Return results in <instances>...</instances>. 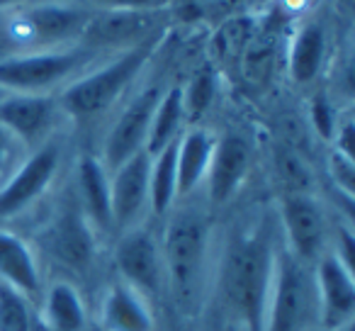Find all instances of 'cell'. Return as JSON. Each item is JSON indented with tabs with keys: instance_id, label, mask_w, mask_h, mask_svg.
Masks as SVG:
<instances>
[{
	"instance_id": "6da1fadb",
	"label": "cell",
	"mask_w": 355,
	"mask_h": 331,
	"mask_svg": "<svg viewBox=\"0 0 355 331\" xmlns=\"http://www.w3.org/2000/svg\"><path fill=\"white\" fill-rule=\"evenodd\" d=\"M280 239L268 217L236 229L217 263V295L234 331H263Z\"/></svg>"
},
{
	"instance_id": "7a4b0ae2",
	"label": "cell",
	"mask_w": 355,
	"mask_h": 331,
	"mask_svg": "<svg viewBox=\"0 0 355 331\" xmlns=\"http://www.w3.org/2000/svg\"><path fill=\"white\" fill-rule=\"evenodd\" d=\"M161 256L166 290L180 309L193 314L202 305L212 268V229L207 214L198 207L175 210L163 229Z\"/></svg>"
},
{
	"instance_id": "3957f363",
	"label": "cell",
	"mask_w": 355,
	"mask_h": 331,
	"mask_svg": "<svg viewBox=\"0 0 355 331\" xmlns=\"http://www.w3.org/2000/svg\"><path fill=\"white\" fill-rule=\"evenodd\" d=\"M161 40L163 32H158L132 49L117 51L107 64L88 69L61 90L59 110H64L69 117L78 119V122H90V119H98L100 114L110 112L134 85L144 66L151 61Z\"/></svg>"
},
{
	"instance_id": "277c9868",
	"label": "cell",
	"mask_w": 355,
	"mask_h": 331,
	"mask_svg": "<svg viewBox=\"0 0 355 331\" xmlns=\"http://www.w3.org/2000/svg\"><path fill=\"white\" fill-rule=\"evenodd\" d=\"M98 51L83 44L61 49H32L0 59V88L8 93H42L51 95L59 85L73 83L78 76L93 69Z\"/></svg>"
},
{
	"instance_id": "5b68a950",
	"label": "cell",
	"mask_w": 355,
	"mask_h": 331,
	"mask_svg": "<svg viewBox=\"0 0 355 331\" xmlns=\"http://www.w3.org/2000/svg\"><path fill=\"white\" fill-rule=\"evenodd\" d=\"M319 326L314 266L295 258L280 241L263 331H311Z\"/></svg>"
},
{
	"instance_id": "8992f818",
	"label": "cell",
	"mask_w": 355,
	"mask_h": 331,
	"mask_svg": "<svg viewBox=\"0 0 355 331\" xmlns=\"http://www.w3.org/2000/svg\"><path fill=\"white\" fill-rule=\"evenodd\" d=\"M40 248L61 273L64 280L93 275L98 266V237L78 200H69L40 234ZM76 285V282H73Z\"/></svg>"
},
{
	"instance_id": "52a82bcc",
	"label": "cell",
	"mask_w": 355,
	"mask_h": 331,
	"mask_svg": "<svg viewBox=\"0 0 355 331\" xmlns=\"http://www.w3.org/2000/svg\"><path fill=\"white\" fill-rule=\"evenodd\" d=\"M61 161H64L61 139L49 137L44 144L32 148L15 173L8 178V183L0 188V222L15 219L35 207L54 185L61 171Z\"/></svg>"
},
{
	"instance_id": "ba28073f",
	"label": "cell",
	"mask_w": 355,
	"mask_h": 331,
	"mask_svg": "<svg viewBox=\"0 0 355 331\" xmlns=\"http://www.w3.org/2000/svg\"><path fill=\"white\" fill-rule=\"evenodd\" d=\"M112 261L117 268V278L141 292L148 302H156L166 290V273H163L161 239L151 227L137 224L127 232L117 234Z\"/></svg>"
},
{
	"instance_id": "9c48e42d",
	"label": "cell",
	"mask_w": 355,
	"mask_h": 331,
	"mask_svg": "<svg viewBox=\"0 0 355 331\" xmlns=\"http://www.w3.org/2000/svg\"><path fill=\"white\" fill-rule=\"evenodd\" d=\"M282 246L302 263L316 266L329 251V224L314 195H285L280 205Z\"/></svg>"
},
{
	"instance_id": "30bf717a",
	"label": "cell",
	"mask_w": 355,
	"mask_h": 331,
	"mask_svg": "<svg viewBox=\"0 0 355 331\" xmlns=\"http://www.w3.org/2000/svg\"><path fill=\"white\" fill-rule=\"evenodd\" d=\"M163 32L158 10H129V8H107L93 12L85 25L80 42L85 49L98 54L103 51H124L146 42L148 37Z\"/></svg>"
},
{
	"instance_id": "8fae6325",
	"label": "cell",
	"mask_w": 355,
	"mask_h": 331,
	"mask_svg": "<svg viewBox=\"0 0 355 331\" xmlns=\"http://www.w3.org/2000/svg\"><path fill=\"white\" fill-rule=\"evenodd\" d=\"M161 95H163L161 85H146L117 114V119H114V124L107 132V139H105L103 156H100L107 173L117 171L134 153L144 151L148 127H151L153 112H156V105L161 100Z\"/></svg>"
},
{
	"instance_id": "7c38bea8",
	"label": "cell",
	"mask_w": 355,
	"mask_h": 331,
	"mask_svg": "<svg viewBox=\"0 0 355 331\" xmlns=\"http://www.w3.org/2000/svg\"><path fill=\"white\" fill-rule=\"evenodd\" d=\"M90 15L93 12L73 6L44 3V6L27 8L15 20L12 32L35 49H61L64 44L71 46L76 40L80 42Z\"/></svg>"
},
{
	"instance_id": "4fadbf2b",
	"label": "cell",
	"mask_w": 355,
	"mask_h": 331,
	"mask_svg": "<svg viewBox=\"0 0 355 331\" xmlns=\"http://www.w3.org/2000/svg\"><path fill=\"white\" fill-rule=\"evenodd\" d=\"M316 295H319V326L324 331H338L353 324L355 314V280L334 251H326L314 266Z\"/></svg>"
},
{
	"instance_id": "5bb4252c",
	"label": "cell",
	"mask_w": 355,
	"mask_h": 331,
	"mask_svg": "<svg viewBox=\"0 0 355 331\" xmlns=\"http://www.w3.org/2000/svg\"><path fill=\"white\" fill-rule=\"evenodd\" d=\"M148 169H151V156L146 151H139L110 173L114 234L144 224V214L148 212Z\"/></svg>"
},
{
	"instance_id": "9a60e30c",
	"label": "cell",
	"mask_w": 355,
	"mask_h": 331,
	"mask_svg": "<svg viewBox=\"0 0 355 331\" xmlns=\"http://www.w3.org/2000/svg\"><path fill=\"white\" fill-rule=\"evenodd\" d=\"M59 100L42 93H8L0 100V124L27 146L37 148L51 137Z\"/></svg>"
},
{
	"instance_id": "2e32d148",
	"label": "cell",
	"mask_w": 355,
	"mask_h": 331,
	"mask_svg": "<svg viewBox=\"0 0 355 331\" xmlns=\"http://www.w3.org/2000/svg\"><path fill=\"white\" fill-rule=\"evenodd\" d=\"M0 282L37 305L44 292V271L37 248L20 234L0 227Z\"/></svg>"
},
{
	"instance_id": "e0dca14e",
	"label": "cell",
	"mask_w": 355,
	"mask_h": 331,
	"mask_svg": "<svg viewBox=\"0 0 355 331\" xmlns=\"http://www.w3.org/2000/svg\"><path fill=\"white\" fill-rule=\"evenodd\" d=\"M251 171V144L236 132H227L214 142L212 163L207 171V195L212 205H227Z\"/></svg>"
},
{
	"instance_id": "ac0fdd59",
	"label": "cell",
	"mask_w": 355,
	"mask_h": 331,
	"mask_svg": "<svg viewBox=\"0 0 355 331\" xmlns=\"http://www.w3.org/2000/svg\"><path fill=\"white\" fill-rule=\"evenodd\" d=\"M100 326L103 331H156L153 305L117 278L100 300Z\"/></svg>"
},
{
	"instance_id": "d6986e66",
	"label": "cell",
	"mask_w": 355,
	"mask_h": 331,
	"mask_svg": "<svg viewBox=\"0 0 355 331\" xmlns=\"http://www.w3.org/2000/svg\"><path fill=\"white\" fill-rule=\"evenodd\" d=\"M76 185H78V200L80 210L93 224V229L100 237L114 234L112 224V198H110V173L103 166L98 156H83L78 161V176H76Z\"/></svg>"
},
{
	"instance_id": "ffe728a7",
	"label": "cell",
	"mask_w": 355,
	"mask_h": 331,
	"mask_svg": "<svg viewBox=\"0 0 355 331\" xmlns=\"http://www.w3.org/2000/svg\"><path fill=\"white\" fill-rule=\"evenodd\" d=\"M40 319L46 331H85L88 326V307L83 292L71 280L56 278L46 282L42 292Z\"/></svg>"
},
{
	"instance_id": "44dd1931",
	"label": "cell",
	"mask_w": 355,
	"mask_h": 331,
	"mask_svg": "<svg viewBox=\"0 0 355 331\" xmlns=\"http://www.w3.org/2000/svg\"><path fill=\"white\" fill-rule=\"evenodd\" d=\"M217 139L202 127H190L178 139V200H188L207 180Z\"/></svg>"
},
{
	"instance_id": "7402d4cb",
	"label": "cell",
	"mask_w": 355,
	"mask_h": 331,
	"mask_svg": "<svg viewBox=\"0 0 355 331\" xmlns=\"http://www.w3.org/2000/svg\"><path fill=\"white\" fill-rule=\"evenodd\" d=\"M178 139L168 144L166 148H161L156 156H151V169H148V212L153 217H166L178 200Z\"/></svg>"
},
{
	"instance_id": "603a6c76",
	"label": "cell",
	"mask_w": 355,
	"mask_h": 331,
	"mask_svg": "<svg viewBox=\"0 0 355 331\" xmlns=\"http://www.w3.org/2000/svg\"><path fill=\"white\" fill-rule=\"evenodd\" d=\"M326 56V35L324 27L309 22L297 32L295 42L290 46V56H287V66H290V76L295 83L306 85L321 74Z\"/></svg>"
},
{
	"instance_id": "cb8c5ba5",
	"label": "cell",
	"mask_w": 355,
	"mask_h": 331,
	"mask_svg": "<svg viewBox=\"0 0 355 331\" xmlns=\"http://www.w3.org/2000/svg\"><path fill=\"white\" fill-rule=\"evenodd\" d=\"M183 124H185L183 90H180V85H173V88L163 90L161 100H158L144 151L148 156H156L161 148H166L168 144L175 142L183 134Z\"/></svg>"
},
{
	"instance_id": "d4e9b609",
	"label": "cell",
	"mask_w": 355,
	"mask_h": 331,
	"mask_svg": "<svg viewBox=\"0 0 355 331\" xmlns=\"http://www.w3.org/2000/svg\"><path fill=\"white\" fill-rule=\"evenodd\" d=\"M277 61V37L270 32L253 35L239 59V71L251 85H266L272 78Z\"/></svg>"
},
{
	"instance_id": "484cf974",
	"label": "cell",
	"mask_w": 355,
	"mask_h": 331,
	"mask_svg": "<svg viewBox=\"0 0 355 331\" xmlns=\"http://www.w3.org/2000/svg\"><path fill=\"white\" fill-rule=\"evenodd\" d=\"M253 35H256V30H253V22L248 17H234V20L224 22L212 40V51L219 64L239 66V59H241L243 49Z\"/></svg>"
},
{
	"instance_id": "4316f807",
	"label": "cell",
	"mask_w": 355,
	"mask_h": 331,
	"mask_svg": "<svg viewBox=\"0 0 355 331\" xmlns=\"http://www.w3.org/2000/svg\"><path fill=\"white\" fill-rule=\"evenodd\" d=\"M183 90V110H185V122H198L214 103L217 95V74L209 66L198 69L190 78V83Z\"/></svg>"
},
{
	"instance_id": "83f0119b",
	"label": "cell",
	"mask_w": 355,
	"mask_h": 331,
	"mask_svg": "<svg viewBox=\"0 0 355 331\" xmlns=\"http://www.w3.org/2000/svg\"><path fill=\"white\" fill-rule=\"evenodd\" d=\"M275 173L280 178L285 195H309L311 193V171L304 158L290 146L275 148Z\"/></svg>"
},
{
	"instance_id": "f1b7e54d",
	"label": "cell",
	"mask_w": 355,
	"mask_h": 331,
	"mask_svg": "<svg viewBox=\"0 0 355 331\" xmlns=\"http://www.w3.org/2000/svg\"><path fill=\"white\" fill-rule=\"evenodd\" d=\"M35 305L0 282V331H32Z\"/></svg>"
},
{
	"instance_id": "f546056e",
	"label": "cell",
	"mask_w": 355,
	"mask_h": 331,
	"mask_svg": "<svg viewBox=\"0 0 355 331\" xmlns=\"http://www.w3.org/2000/svg\"><path fill=\"white\" fill-rule=\"evenodd\" d=\"M27 146L17 137H12L3 124H0V188L8 183L12 173L17 171L22 161L27 156Z\"/></svg>"
},
{
	"instance_id": "4dcf8cb0",
	"label": "cell",
	"mask_w": 355,
	"mask_h": 331,
	"mask_svg": "<svg viewBox=\"0 0 355 331\" xmlns=\"http://www.w3.org/2000/svg\"><path fill=\"white\" fill-rule=\"evenodd\" d=\"M329 171L334 176V183L345 198H353V190H355V163H353V156H345L340 153L338 148H334L329 158Z\"/></svg>"
},
{
	"instance_id": "1f68e13d",
	"label": "cell",
	"mask_w": 355,
	"mask_h": 331,
	"mask_svg": "<svg viewBox=\"0 0 355 331\" xmlns=\"http://www.w3.org/2000/svg\"><path fill=\"white\" fill-rule=\"evenodd\" d=\"M311 122H314V129L321 134L324 139H334L336 134V117H334V110H331V105L326 103V98H314V103H311Z\"/></svg>"
},
{
	"instance_id": "d6a6232c",
	"label": "cell",
	"mask_w": 355,
	"mask_h": 331,
	"mask_svg": "<svg viewBox=\"0 0 355 331\" xmlns=\"http://www.w3.org/2000/svg\"><path fill=\"white\" fill-rule=\"evenodd\" d=\"M107 8H129V10H156L161 0H98Z\"/></svg>"
},
{
	"instance_id": "836d02e7",
	"label": "cell",
	"mask_w": 355,
	"mask_h": 331,
	"mask_svg": "<svg viewBox=\"0 0 355 331\" xmlns=\"http://www.w3.org/2000/svg\"><path fill=\"white\" fill-rule=\"evenodd\" d=\"M22 0H0V8H8V6H17Z\"/></svg>"
},
{
	"instance_id": "e575fe53",
	"label": "cell",
	"mask_w": 355,
	"mask_h": 331,
	"mask_svg": "<svg viewBox=\"0 0 355 331\" xmlns=\"http://www.w3.org/2000/svg\"><path fill=\"white\" fill-rule=\"evenodd\" d=\"M6 95H8V90H6V88H0V100L6 98Z\"/></svg>"
},
{
	"instance_id": "d590c367",
	"label": "cell",
	"mask_w": 355,
	"mask_h": 331,
	"mask_svg": "<svg viewBox=\"0 0 355 331\" xmlns=\"http://www.w3.org/2000/svg\"><path fill=\"white\" fill-rule=\"evenodd\" d=\"M311 331H324V329H311Z\"/></svg>"
}]
</instances>
